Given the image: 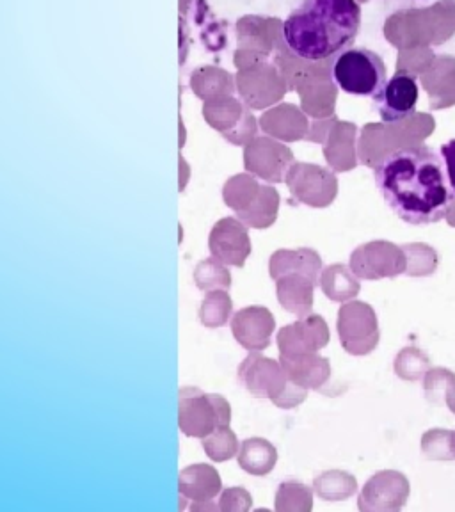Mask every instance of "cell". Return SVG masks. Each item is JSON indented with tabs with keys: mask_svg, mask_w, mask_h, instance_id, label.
Here are the masks:
<instances>
[{
	"mask_svg": "<svg viewBox=\"0 0 455 512\" xmlns=\"http://www.w3.org/2000/svg\"><path fill=\"white\" fill-rule=\"evenodd\" d=\"M406 255V274L409 276H427L436 271L438 255L434 249L424 244H409L402 246Z\"/></svg>",
	"mask_w": 455,
	"mask_h": 512,
	"instance_id": "4316f807",
	"label": "cell"
},
{
	"mask_svg": "<svg viewBox=\"0 0 455 512\" xmlns=\"http://www.w3.org/2000/svg\"><path fill=\"white\" fill-rule=\"evenodd\" d=\"M418 96L420 88L415 75L408 72L395 73L374 96L381 120L386 123L406 120L416 111Z\"/></svg>",
	"mask_w": 455,
	"mask_h": 512,
	"instance_id": "30bf717a",
	"label": "cell"
},
{
	"mask_svg": "<svg viewBox=\"0 0 455 512\" xmlns=\"http://www.w3.org/2000/svg\"><path fill=\"white\" fill-rule=\"evenodd\" d=\"M409 496V482L402 473L381 472L368 480L360 496V509L367 512H388L402 509Z\"/></svg>",
	"mask_w": 455,
	"mask_h": 512,
	"instance_id": "8fae6325",
	"label": "cell"
},
{
	"mask_svg": "<svg viewBox=\"0 0 455 512\" xmlns=\"http://www.w3.org/2000/svg\"><path fill=\"white\" fill-rule=\"evenodd\" d=\"M376 184L393 212L409 224L445 219L454 191L440 155L427 146L400 148L376 166Z\"/></svg>",
	"mask_w": 455,
	"mask_h": 512,
	"instance_id": "6da1fadb",
	"label": "cell"
},
{
	"mask_svg": "<svg viewBox=\"0 0 455 512\" xmlns=\"http://www.w3.org/2000/svg\"><path fill=\"white\" fill-rule=\"evenodd\" d=\"M299 272L310 280L319 281L322 272V260L313 249H280L269 260V274L272 280H280L287 274Z\"/></svg>",
	"mask_w": 455,
	"mask_h": 512,
	"instance_id": "5bb4252c",
	"label": "cell"
},
{
	"mask_svg": "<svg viewBox=\"0 0 455 512\" xmlns=\"http://www.w3.org/2000/svg\"><path fill=\"white\" fill-rule=\"evenodd\" d=\"M240 219L256 230L269 228L278 216V196L272 191H265L260 198H256L249 208L240 212Z\"/></svg>",
	"mask_w": 455,
	"mask_h": 512,
	"instance_id": "cb8c5ba5",
	"label": "cell"
},
{
	"mask_svg": "<svg viewBox=\"0 0 455 512\" xmlns=\"http://www.w3.org/2000/svg\"><path fill=\"white\" fill-rule=\"evenodd\" d=\"M333 79L342 91L356 96H376L388 82L383 59L365 47L349 48L336 57Z\"/></svg>",
	"mask_w": 455,
	"mask_h": 512,
	"instance_id": "277c9868",
	"label": "cell"
},
{
	"mask_svg": "<svg viewBox=\"0 0 455 512\" xmlns=\"http://www.w3.org/2000/svg\"><path fill=\"white\" fill-rule=\"evenodd\" d=\"M425 456L434 461H455V432L432 429L422 438Z\"/></svg>",
	"mask_w": 455,
	"mask_h": 512,
	"instance_id": "484cf974",
	"label": "cell"
},
{
	"mask_svg": "<svg viewBox=\"0 0 455 512\" xmlns=\"http://www.w3.org/2000/svg\"><path fill=\"white\" fill-rule=\"evenodd\" d=\"M208 249L221 264L244 267L251 255V237L246 224L235 217L217 221L208 235Z\"/></svg>",
	"mask_w": 455,
	"mask_h": 512,
	"instance_id": "52a82bcc",
	"label": "cell"
},
{
	"mask_svg": "<svg viewBox=\"0 0 455 512\" xmlns=\"http://www.w3.org/2000/svg\"><path fill=\"white\" fill-rule=\"evenodd\" d=\"M338 333L345 351L354 356L374 351L379 342V326L372 306L360 301L342 306L338 312Z\"/></svg>",
	"mask_w": 455,
	"mask_h": 512,
	"instance_id": "5b68a950",
	"label": "cell"
},
{
	"mask_svg": "<svg viewBox=\"0 0 455 512\" xmlns=\"http://www.w3.org/2000/svg\"><path fill=\"white\" fill-rule=\"evenodd\" d=\"M276 511L280 512H308L312 511V489L306 488L297 480H287L281 484L276 493Z\"/></svg>",
	"mask_w": 455,
	"mask_h": 512,
	"instance_id": "603a6c76",
	"label": "cell"
},
{
	"mask_svg": "<svg viewBox=\"0 0 455 512\" xmlns=\"http://www.w3.org/2000/svg\"><path fill=\"white\" fill-rule=\"evenodd\" d=\"M280 363L288 381L299 384L306 390H319L331 374L329 361L319 356L317 352L299 358H280Z\"/></svg>",
	"mask_w": 455,
	"mask_h": 512,
	"instance_id": "2e32d148",
	"label": "cell"
},
{
	"mask_svg": "<svg viewBox=\"0 0 455 512\" xmlns=\"http://www.w3.org/2000/svg\"><path fill=\"white\" fill-rule=\"evenodd\" d=\"M322 292L336 303H344L360 294V281L352 269L342 264L329 265L320 272Z\"/></svg>",
	"mask_w": 455,
	"mask_h": 512,
	"instance_id": "ac0fdd59",
	"label": "cell"
},
{
	"mask_svg": "<svg viewBox=\"0 0 455 512\" xmlns=\"http://www.w3.org/2000/svg\"><path fill=\"white\" fill-rule=\"evenodd\" d=\"M424 390L431 402L445 399L455 415V376L447 368H434L425 374Z\"/></svg>",
	"mask_w": 455,
	"mask_h": 512,
	"instance_id": "d4e9b609",
	"label": "cell"
},
{
	"mask_svg": "<svg viewBox=\"0 0 455 512\" xmlns=\"http://www.w3.org/2000/svg\"><path fill=\"white\" fill-rule=\"evenodd\" d=\"M217 507L223 512H246L253 507V496L244 488L224 489L219 495Z\"/></svg>",
	"mask_w": 455,
	"mask_h": 512,
	"instance_id": "f546056e",
	"label": "cell"
},
{
	"mask_svg": "<svg viewBox=\"0 0 455 512\" xmlns=\"http://www.w3.org/2000/svg\"><path fill=\"white\" fill-rule=\"evenodd\" d=\"M429 365L431 363L424 352L418 351L415 347H408L400 352L395 360V374L406 381H416L429 372Z\"/></svg>",
	"mask_w": 455,
	"mask_h": 512,
	"instance_id": "83f0119b",
	"label": "cell"
},
{
	"mask_svg": "<svg viewBox=\"0 0 455 512\" xmlns=\"http://www.w3.org/2000/svg\"><path fill=\"white\" fill-rule=\"evenodd\" d=\"M360 27L356 0H306L283 24V38L297 57L324 61L349 45Z\"/></svg>",
	"mask_w": 455,
	"mask_h": 512,
	"instance_id": "7a4b0ae2",
	"label": "cell"
},
{
	"mask_svg": "<svg viewBox=\"0 0 455 512\" xmlns=\"http://www.w3.org/2000/svg\"><path fill=\"white\" fill-rule=\"evenodd\" d=\"M219 509L212 502H192L191 511H216Z\"/></svg>",
	"mask_w": 455,
	"mask_h": 512,
	"instance_id": "1f68e13d",
	"label": "cell"
},
{
	"mask_svg": "<svg viewBox=\"0 0 455 512\" xmlns=\"http://www.w3.org/2000/svg\"><path fill=\"white\" fill-rule=\"evenodd\" d=\"M351 269L363 280L393 278L406 272V255L402 248H397L386 240H376L352 253Z\"/></svg>",
	"mask_w": 455,
	"mask_h": 512,
	"instance_id": "8992f818",
	"label": "cell"
},
{
	"mask_svg": "<svg viewBox=\"0 0 455 512\" xmlns=\"http://www.w3.org/2000/svg\"><path fill=\"white\" fill-rule=\"evenodd\" d=\"M237 459L244 472L256 477H264L269 475L278 463V450L271 441L264 438H249L242 441Z\"/></svg>",
	"mask_w": 455,
	"mask_h": 512,
	"instance_id": "e0dca14e",
	"label": "cell"
},
{
	"mask_svg": "<svg viewBox=\"0 0 455 512\" xmlns=\"http://www.w3.org/2000/svg\"><path fill=\"white\" fill-rule=\"evenodd\" d=\"M313 491L322 500L340 502V500L351 498L356 493V479L349 473L338 472V470L322 473L313 482Z\"/></svg>",
	"mask_w": 455,
	"mask_h": 512,
	"instance_id": "d6986e66",
	"label": "cell"
},
{
	"mask_svg": "<svg viewBox=\"0 0 455 512\" xmlns=\"http://www.w3.org/2000/svg\"><path fill=\"white\" fill-rule=\"evenodd\" d=\"M224 200H226V205L233 208L235 212H239V214L244 212L256 200L255 184L242 176L237 180H232L224 189Z\"/></svg>",
	"mask_w": 455,
	"mask_h": 512,
	"instance_id": "f1b7e54d",
	"label": "cell"
},
{
	"mask_svg": "<svg viewBox=\"0 0 455 512\" xmlns=\"http://www.w3.org/2000/svg\"><path fill=\"white\" fill-rule=\"evenodd\" d=\"M232 406L217 393H205L196 386H184L178 392V427L187 438L203 440L217 427L230 425Z\"/></svg>",
	"mask_w": 455,
	"mask_h": 512,
	"instance_id": "3957f363",
	"label": "cell"
},
{
	"mask_svg": "<svg viewBox=\"0 0 455 512\" xmlns=\"http://www.w3.org/2000/svg\"><path fill=\"white\" fill-rule=\"evenodd\" d=\"M232 335L244 349L251 352L264 351L271 344L276 320L264 306H248L233 313Z\"/></svg>",
	"mask_w": 455,
	"mask_h": 512,
	"instance_id": "7c38bea8",
	"label": "cell"
},
{
	"mask_svg": "<svg viewBox=\"0 0 455 512\" xmlns=\"http://www.w3.org/2000/svg\"><path fill=\"white\" fill-rule=\"evenodd\" d=\"M441 155L445 160V168H447L448 182L455 194V139L441 146Z\"/></svg>",
	"mask_w": 455,
	"mask_h": 512,
	"instance_id": "4dcf8cb0",
	"label": "cell"
},
{
	"mask_svg": "<svg viewBox=\"0 0 455 512\" xmlns=\"http://www.w3.org/2000/svg\"><path fill=\"white\" fill-rule=\"evenodd\" d=\"M233 312V301L228 290H212L207 292L200 306L201 324L208 329L224 326Z\"/></svg>",
	"mask_w": 455,
	"mask_h": 512,
	"instance_id": "ffe728a7",
	"label": "cell"
},
{
	"mask_svg": "<svg viewBox=\"0 0 455 512\" xmlns=\"http://www.w3.org/2000/svg\"><path fill=\"white\" fill-rule=\"evenodd\" d=\"M315 285L317 283L308 276L292 272L276 280V296L287 312L294 313L301 319L312 313Z\"/></svg>",
	"mask_w": 455,
	"mask_h": 512,
	"instance_id": "9a60e30c",
	"label": "cell"
},
{
	"mask_svg": "<svg viewBox=\"0 0 455 512\" xmlns=\"http://www.w3.org/2000/svg\"><path fill=\"white\" fill-rule=\"evenodd\" d=\"M239 379L248 392L258 397H267L272 402L280 397L290 383L280 361L265 358L258 352L249 354L240 363Z\"/></svg>",
	"mask_w": 455,
	"mask_h": 512,
	"instance_id": "9c48e42d",
	"label": "cell"
},
{
	"mask_svg": "<svg viewBox=\"0 0 455 512\" xmlns=\"http://www.w3.org/2000/svg\"><path fill=\"white\" fill-rule=\"evenodd\" d=\"M329 344V329L326 320L319 315H306L280 329L278 347L281 358H299L324 349Z\"/></svg>",
	"mask_w": 455,
	"mask_h": 512,
	"instance_id": "ba28073f",
	"label": "cell"
},
{
	"mask_svg": "<svg viewBox=\"0 0 455 512\" xmlns=\"http://www.w3.org/2000/svg\"><path fill=\"white\" fill-rule=\"evenodd\" d=\"M201 445L208 459H212L214 463H226L237 456L240 450L239 438L230 429V425L217 427L216 431L210 432L203 438Z\"/></svg>",
	"mask_w": 455,
	"mask_h": 512,
	"instance_id": "44dd1931",
	"label": "cell"
},
{
	"mask_svg": "<svg viewBox=\"0 0 455 512\" xmlns=\"http://www.w3.org/2000/svg\"><path fill=\"white\" fill-rule=\"evenodd\" d=\"M194 283L203 292L212 290H230L232 287V272L226 269L214 256L201 260L194 269Z\"/></svg>",
	"mask_w": 455,
	"mask_h": 512,
	"instance_id": "7402d4cb",
	"label": "cell"
},
{
	"mask_svg": "<svg viewBox=\"0 0 455 512\" xmlns=\"http://www.w3.org/2000/svg\"><path fill=\"white\" fill-rule=\"evenodd\" d=\"M178 491L191 502H214L223 491V479L210 464H191L178 475Z\"/></svg>",
	"mask_w": 455,
	"mask_h": 512,
	"instance_id": "4fadbf2b",
	"label": "cell"
}]
</instances>
